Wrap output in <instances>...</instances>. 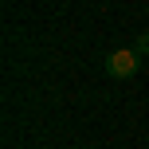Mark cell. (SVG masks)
Returning a JSON list of instances; mask_svg holds the SVG:
<instances>
[{
	"label": "cell",
	"mask_w": 149,
	"mask_h": 149,
	"mask_svg": "<svg viewBox=\"0 0 149 149\" xmlns=\"http://www.w3.org/2000/svg\"><path fill=\"white\" fill-rule=\"evenodd\" d=\"M137 67H141V55H137L134 47H118V51L106 55V74H110V79H134Z\"/></svg>",
	"instance_id": "6da1fadb"
},
{
	"label": "cell",
	"mask_w": 149,
	"mask_h": 149,
	"mask_svg": "<svg viewBox=\"0 0 149 149\" xmlns=\"http://www.w3.org/2000/svg\"><path fill=\"white\" fill-rule=\"evenodd\" d=\"M134 51L137 55H149V31H141V36L134 39Z\"/></svg>",
	"instance_id": "7a4b0ae2"
}]
</instances>
